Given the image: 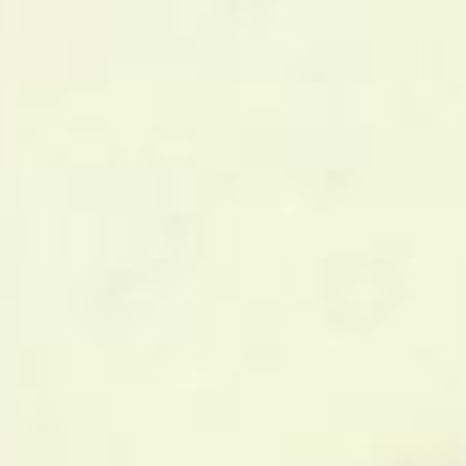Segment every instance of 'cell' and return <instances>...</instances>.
Segmentation results:
<instances>
[]
</instances>
